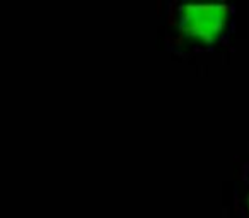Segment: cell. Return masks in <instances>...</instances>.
Returning <instances> with one entry per match:
<instances>
[{
  "mask_svg": "<svg viewBox=\"0 0 249 218\" xmlns=\"http://www.w3.org/2000/svg\"><path fill=\"white\" fill-rule=\"evenodd\" d=\"M242 187H239V210L244 211L246 218H249V167L241 181Z\"/></svg>",
  "mask_w": 249,
  "mask_h": 218,
  "instance_id": "7a4b0ae2",
  "label": "cell"
},
{
  "mask_svg": "<svg viewBox=\"0 0 249 218\" xmlns=\"http://www.w3.org/2000/svg\"><path fill=\"white\" fill-rule=\"evenodd\" d=\"M234 7L227 4H174L167 28L174 43L195 50H210L227 41L234 29Z\"/></svg>",
  "mask_w": 249,
  "mask_h": 218,
  "instance_id": "6da1fadb",
  "label": "cell"
}]
</instances>
